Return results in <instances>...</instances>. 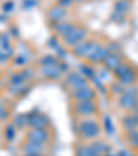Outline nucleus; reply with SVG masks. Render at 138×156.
I'll return each mask as SVG.
<instances>
[{
    "label": "nucleus",
    "mask_w": 138,
    "mask_h": 156,
    "mask_svg": "<svg viewBox=\"0 0 138 156\" xmlns=\"http://www.w3.org/2000/svg\"><path fill=\"white\" fill-rule=\"evenodd\" d=\"M24 76H22V73H15L11 76V84H15V86H19L24 83Z\"/></svg>",
    "instance_id": "nucleus-18"
},
{
    "label": "nucleus",
    "mask_w": 138,
    "mask_h": 156,
    "mask_svg": "<svg viewBox=\"0 0 138 156\" xmlns=\"http://www.w3.org/2000/svg\"><path fill=\"white\" fill-rule=\"evenodd\" d=\"M0 44H2V35H0Z\"/></svg>",
    "instance_id": "nucleus-32"
},
{
    "label": "nucleus",
    "mask_w": 138,
    "mask_h": 156,
    "mask_svg": "<svg viewBox=\"0 0 138 156\" xmlns=\"http://www.w3.org/2000/svg\"><path fill=\"white\" fill-rule=\"evenodd\" d=\"M28 3H25V7H29V6H35V0H27Z\"/></svg>",
    "instance_id": "nucleus-29"
},
{
    "label": "nucleus",
    "mask_w": 138,
    "mask_h": 156,
    "mask_svg": "<svg viewBox=\"0 0 138 156\" xmlns=\"http://www.w3.org/2000/svg\"><path fill=\"white\" fill-rule=\"evenodd\" d=\"M22 73V76H24V79L27 80V79H30V76H32V72L30 71H28V69H25V71H22L21 72Z\"/></svg>",
    "instance_id": "nucleus-23"
},
{
    "label": "nucleus",
    "mask_w": 138,
    "mask_h": 156,
    "mask_svg": "<svg viewBox=\"0 0 138 156\" xmlns=\"http://www.w3.org/2000/svg\"><path fill=\"white\" fill-rule=\"evenodd\" d=\"M137 124H138V120L134 119L133 116H127V118H124V126H126L127 129H133V127H135Z\"/></svg>",
    "instance_id": "nucleus-17"
},
{
    "label": "nucleus",
    "mask_w": 138,
    "mask_h": 156,
    "mask_svg": "<svg viewBox=\"0 0 138 156\" xmlns=\"http://www.w3.org/2000/svg\"><path fill=\"white\" fill-rule=\"evenodd\" d=\"M48 17H50L53 21H58V20H61V18L65 17V10L62 9L61 6H59V7H54V9L50 10Z\"/></svg>",
    "instance_id": "nucleus-13"
},
{
    "label": "nucleus",
    "mask_w": 138,
    "mask_h": 156,
    "mask_svg": "<svg viewBox=\"0 0 138 156\" xmlns=\"http://www.w3.org/2000/svg\"><path fill=\"white\" fill-rule=\"evenodd\" d=\"M72 2H82V0H72Z\"/></svg>",
    "instance_id": "nucleus-31"
},
{
    "label": "nucleus",
    "mask_w": 138,
    "mask_h": 156,
    "mask_svg": "<svg viewBox=\"0 0 138 156\" xmlns=\"http://www.w3.org/2000/svg\"><path fill=\"white\" fill-rule=\"evenodd\" d=\"M108 50L102 46H98V44H94V48L88 55V59L93 62H100V61H105V58L108 57Z\"/></svg>",
    "instance_id": "nucleus-5"
},
{
    "label": "nucleus",
    "mask_w": 138,
    "mask_h": 156,
    "mask_svg": "<svg viewBox=\"0 0 138 156\" xmlns=\"http://www.w3.org/2000/svg\"><path fill=\"white\" fill-rule=\"evenodd\" d=\"M21 88H24L22 87V84H19V86H15V84H12V86H10V88H9V91L11 93V94H14V95H18V94H21Z\"/></svg>",
    "instance_id": "nucleus-20"
},
{
    "label": "nucleus",
    "mask_w": 138,
    "mask_h": 156,
    "mask_svg": "<svg viewBox=\"0 0 138 156\" xmlns=\"http://www.w3.org/2000/svg\"><path fill=\"white\" fill-rule=\"evenodd\" d=\"M72 25L69 24V22H61V24H57L55 25V32L57 33H59V35H62V36H65L69 30L72 29Z\"/></svg>",
    "instance_id": "nucleus-14"
},
{
    "label": "nucleus",
    "mask_w": 138,
    "mask_h": 156,
    "mask_svg": "<svg viewBox=\"0 0 138 156\" xmlns=\"http://www.w3.org/2000/svg\"><path fill=\"white\" fill-rule=\"evenodd\" d=\"M61 68H59L58 65H50V66H43L41 68V75H44L48 79H55V77H59L61 75Z\"/></svg>",
    "instance_id": "nucleus-10"
},
{
    "label": "nucleus",
    "mask_w": 138,
    "mask_h": 156,
    "mask_svg": "<svg viewBox=\"0 0 138 156\" xmlns=\"http://www.w3.org/2000/svg\"><path fill=\"white\" fill-rule=\"evenodd\" d=\"M6 116H7V111L3 108V106H0V120H3Z\"/></svg>",
    "instance_id": "nucleus-24"
},
{
    "label": "nucleus",
    "mask_w": 138,
    "mask_h": 156,
    "mask_svg": "<svg viewBox=\"0 0 138 156\" xmlns=\"http://www.w3.org/2000/svg\"><path fill=\"white\" fill-rule=\"evenodd\" d=\"M95 111H97V106L93 101H80L76 104V112L79 115H93Z\"/></svg>",
    "instance_id": "nucleus-4"
},
{
    "label": "nucleus",
    "mask_w": 138,
    "mask_h": 156,
    "mask_svg": "<svg viewBox=\"0 0 138 156\" xmlns=\"http://www.w3.org/2000/svg\"><path fill=\"white\" fill-rule=\"evenodd\" d=\"M28 138L33 142L41 144V142H44V141H47L48 140V133L43 129H33L32 131L28 134Z\"/></svg>",
    "instance_id": "nucleus-7"
},
{
    "label": "nucleus",
    "mask_w": 138,
    "mask_h": 156,
    "mask_svg": "<svg viewBox=\"0 0 138 156\" xmlns=\"http://www.w3.org/2000/svg\"><path fill=\"white\" fill-rule=\"evenodd\" d=\"M133 141H134V144L138 147V133H134V138H133Z\"/></svg>",
    "instance_id": "nucleus-30"
},
{
    "label": "nucleus",
    "mask_w": 138,
    "mask_h": 156,
    "mask_svg": "<svg viewBox=\"0 0 138 156\" xmlns=\"http://www.w3.org/2000/svg\"><path fill=\"white\" fill-rule=\"evenodd\" d=\"M84 36H86V29H83L80 27H73L64 36L65 44H68V46H77L84 39Z\"/></svg>",
    "instance_id": "nucleus-1"
},
{
    "label": "nucleus",
    "mask_w": 138,
    "mask_h": 156,
    "mask_svg": "<svg viewBox=\"0 0 138 156\" xmlns=\"http://www.w3.org/2000/svg\"><path fill=\"white\" fill-rule=\"evenodd\" d=\"M3 10H4V12H7V10H12V3H11V2H9L7 4H4Z\"/></svg>",
    "instance_id": "nucleus-28"
},
{
    "label": "nucleus",
    "mask_w": 138,
    "mask_h": 156,
    "mask_svg": "<svg viewBox=\"0 0 138 156\" xmlns=\"http://www.w3.org/2000/svg\"><path fill=\"white\" fill-rule=\"evenodd\" d=\"M127 9H129V3L126 0H119L118 3L115 4V14H123Z\"/></svg>",
    "instance_id": "nucleus-15"
},
{
    "label": "nucleus",
    "mask_w": 138,
    "mask_h": 156,
    "mask_svg": "<svg viewBox=\"0 0 138 156\" xmlns=\"http://www.w3.org/2000/svg\"><path fill=\"white\" fill-rule=\"evenodd\" d=\"M28 124L35 127V129H41V127L47 126L48 120H47V118L44 115H41V113H30V115L28 116Z\"/></svg>",
    "instance_id": "nucleus-6"
},
{
    "label": "nucleus",
    "mask_w": 138,
    "mask_h": 156,
    "mask_svg": "<svg viewBox=\"0 0 138 156\" xmlns=\"http://www.w3.org/2000/svg\"><path fill=\"white\" fill-rule=\"evenodd\" d=\"M40 64L43 65V66H50V65H55V59H54L53 57L47 55V57H44V58L41 59Z\"/></svg>",
    "instance_id": "nucleus-19"
},
{
    "label": "nucleus",
    "mask_w": 138,
    "mask_h": 156,
    "mask_svg": "<svg viewBox=\"0 0 138 156\" xmlns=\"http://www.w3.org/2000/svg\"><path fill=\"white\" fill-rule=\"evenodd\" d=\"M104 64H105V66H106L108 69L116 71V69L120 66V58H119L118 55H115V54H111V55H108V57L105 58Z\"/></svg>",
    "instance_id": "nucleus-11"
},
{
    "label": "nucleus",
    "mask_w": 138,
    "mask_h": 156,
    "mask_svg": "<svg viewBox=\"0 0 138 156\" xmlns=\"http://www.w3.org/2000/svg\"><path fill=\"white\" fill-rule=\"evenodd\" d=\"M7 137H9V138H12V137H14V129H12L11 126L7 127Z\"/></svg>",
    "instance_id": "nucleus-25"
},
{
    "label": "nucleus",
    "mask_w": 138,
    "mask_h": 156,
    "mask_svg": "<svg viewBox=\"0 0 138 156\" xmlns=\"http://www.w3.org/2000/svg\"><path fill=\"white\" fill-rule=\"evenodd\" d=\"M41 149V147L37 144V142H33V141H30V142H28V144H25V147H24V151L25 152H39V151Z\"/></svg>",
    "instance_id": "nucleus-16"
},
{
    "label": "nucleus",
    "mask_w": 138,
    "mask_h": 156,
    "mask_svg": "<svg viewBox=\"0 0 138 156\" xmlns=\"http://www.w3.org/2000/svg\"><path fill=\"white\" fill-rule=\"evenodd\" d=\"M15 124H17V126H24V123H25V118H24V116H22V115H18L17 116V118H15Z\"/></svg>",
    "instance_id": "nucleus-21"
},
{
    "label": "nucleus",
    "mask_w": 138,
    "mask_h": 156,
    "mask_svg": "<svg viewBox=\"0 0 138 156\" xmlns=\"http://www.w3.org/2000/svg\"><path fill=\"white\" fill-rule=\"evenodd\" d=\"M79 131L86 138H94L100 134V127L94 120H84L80 123Z\"/></svg>",
    "instance_id": "nucleus-2"
},
{
    "label": "nucleus",
    "mask_w": 138,
    "mask_h": 156,
    "mask_svg": "<svg viewBox=\"0 0 138 156\" xmlns=\"http://www.w3.org/2000/svg\"><path fill=\"white\" fill-rule=\"evenodd\" d=\"M105 126H106V130H108V133L113 131V130H112V122L109 120V118H105Z\"/></svg>",
    "instance_id": "nucleus-22"
},
{
    "label": "nucleus",
    "mask_w": 138,
    "mask_h": 156,
    "mask_svg": "<svg viewBox=\"0 0 138 156\" xmlns=\"http://www.w3.org/2000/svg\"><path fill=\"white\" fill-rule=\"evenodd\" d=\"M93 48H94V43H79L75 47L73 53L76 54L77 57H87L90 55V53L93 51Z\"/></svg>",
    "instance_id": "nucleus-9"
},
{
    "label": "nucleus",
    "mask_w": 138,
    "mask_h": 156,
    "mask_svg": "<svg viewBox=\"0 0 138 156\" xmlns=\"http://www.w3.org/2000/svg\"><path fill=\"white\" fill-rule=\"evenodd\" d=\"M7 59H9V55L6 53H3V51H0V62H6Z\"/></svg>",
    "instance_id": "nucleus-26"
},
{
    "label": "nucleus",
    "mask_w": 138,
    "mask_h": 156,
    "mask_svg": "<svg viewBox=\"0 0 138 156\" xmlns=\"http://www.w3.org/2000/svg\"><path fill=\"white\" fill-rule=\"evenodd\" d=\"M72 97H73L77 102H80V101H93L95 94L90 87L86 86V87H82V88H79V90H75Z\"/></svg>",
    "instance_id": "nucleus-3"
},
{
    "label": "nucleus",
    "mask_w": 138,
    "mask_h": 156,
    "mask_svg": "<svg viewBox=\"0 0 138 156\" xmlns=\"http://www.w3.org/2000/svg\"><path fill=\"white\" fill-rule=\"evenodd\" d=\"M72 3V0H59V6L65 7V6H69Z\"/></svg>",
    "instance_id": "nucleus-27"
},
{
    "label": "nucleus",
    "mask_w": 138,
    "mask_h": 156,
    "mask_svg": "<svg viewBox=\"0 0 138 156\" xmlns=\"http://www.w3.org/2000/svg\"><path fill=\"white\" fill-rule=\"evenodd\" d=\"M66 82H68V84H71L75 90H79V88H82V87H86V79H83V76H80V75L76 73V72L69 73Z\"/></svg>",
    "instance_id": "nucleus-8"
},
{
    "label": "nucleus",
    "mask_w": 138,
    "mask_h": 156,
    "mask_svg": "<svg viewBox=\"0 0 138 156\" xmlns=\"http://www.w3.org/2000/svg\"><path fill=\"white\" fill-rule=\"evenodd\" d=\"M120 104L123 108H127V109H133L137 104V100L134 98V95H130V94H124L123 97L120 98Z\"/></svg>",
    "instance_id": "nucleus-12"
}]
</instances>
